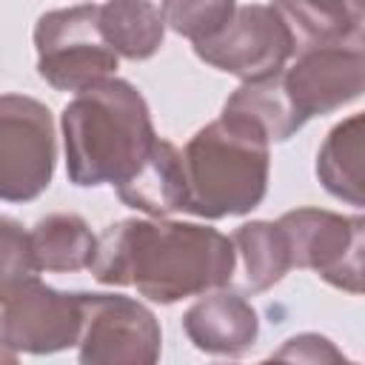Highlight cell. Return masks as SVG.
<instances>
[{"mask_svg": "<svg viewBox=\"0 0 365 365\" xmlns=\"http://www.w3.org/2000/svg\"><path fill=\"white\" fill-rule=\"evenodd\" d=\"M188 342L211 356H242L257 345L259 314L237 291H208L182 314Z\"/></svg>", "mask_w": 365, "mask_h": 365, "instance_id": "obj_11", "label": "cell"}, {"mask_svg": "<svg viewBox=\"0 0 365 365\" xmlns=\"http://www.w3.org/2000/svg\"><path fill=\"white\" fill-rule=\"evenodd\" d=\"M362 125L365 117L362 114H351L342 123H336L328 137L322 140L319 151H317V180L322 182V188L354 205L362 208L365 205V180H362Z\"/></svg>", "mask_w": 365, "mask_h": 365, "instance_id": "obj_16", "label": "cell"}, {"mask_svg": "<svg viewBox=\"0 0 365 365\" xmlns=\"http://www.w3.org/2000/svg\"><path fill=\"white\" fill-rule=\"evenodd\" d=\"M165 14L160 0H106L100 3V31L125 60H148L165 40Z\"/></svg>", "mask_w": 365, "mask_h": 365, "instance_id": "obj_18", "label": "cell"}, {"mask_svg": "<svg viewBox=\"0 0 365 365\" xmlns=\"http://www.w3.org/2000/svg\"><path fill=\"white\" fill-rule=\"evenodd\" d=\"M285 91L308 123L311 117L334 114L362 97L365 88V46L339 43L297 51V60L282 71Z\"/></svg>", "mask_w": 365, "mask_h": 365, "instance_id": "obj_10", "label": "cell"}, {"mask_svg": "<svg viewBox=\"0 0 365 365\" xmlns=\"http://www.w3.org/2000/svg\"><path fill=\"white\" fill-rule=\"evenodd\" d=\"M117 197L123 205L143 211L145 217H168L185 211L188 180L182 151L171 140L157 137L137 168L117 185Z\"/></svg>", "mask_w": 365, "mask_h": 365, "instance_id": "obj_12", "label": "cell"}, {"mask_svg": "<svg viewBox=\"0 0 365 365\" xmlns=\"http://www.w3.org/2000/svg\"><path fill=\"white\" fill-rule=\"evenodd\" d=\"M188 202L185 214L225 220L251 214L268 194L271 143L242 120L220 114L182 148Z\"/></svg>", "mask_w": 365, "mask_h": 365, "instance_id": "obj_3", "label": "cell"}, {"mask_svg": "<svg viewBox=\"0 0 365 365\" xmlns=\"http://www.w3.org/2000/svg\"><path fill=\"white\" fill-rule=\"evenodd\" d=\"M83 325L77 359L83 365H154L163 354V328L148 305L123 294L80 291Z\"/></svg>", "mask_w": 365, "mask_h": 365, "instance_id": "obj_7", "label": "cell"}, {"mask_svg": "<svg viewBox=\"0 0 365 365\" xmlns=\"http://www.w3.org/2000/svg\"><path fill=\"white\" fill-rule=\"evenodd\" d=\"M29 237L40 274H77L91 268L97 237L80 214H46L29 228Z\"/></svg>", "mask_w": 365, "mask_h": 365, "instance_id": "obj_17", "label": "cell"}, {"mask_svg": "<svg viewBox=\"0 0 365 365\" xmlns=\"http://www.w3.org/2000/svg\"><path fill=\"white\" fill-rule=\"evenodd\" d=\"M37 74L57 91H83L117 71V51L100 31V3L51 9L37 17Z\"/></svg>", "mask_w": 365, "mask_h": 365, "instance_id": "obj_4", "label": "cell"}, {"mask_svg": "<svg viewBox=\"0 0 365 365\" xmlns=\"http://www.w3.org/2000/svg\"><path fill=\"white\" fill-rule=\"evenodd\" d=\"M88 271L100 285H134L148 302L174 305L228 288L234 245L202 222L128 217L100 231Z\"/></svg>", "mask_w": 365, "mask_h": 365, "instance_id": "obj_1", "label": "cell"}, {"mask_svg": "<svg viewBox=\"0 0 365 365\" xmlns=\"http://www.w3.org/2000/svg\"><path fill=\"white\" fill-rule=\"evenodd\" d=\"M191 46L205 66L240 80L277 74L294 57L291 34L271 3L237 6L217 34Z\"/></svg>", "mask_w": 365, "mask_h": 365, "instance_id": "obj_8", "label": "cell"}, {"mask_svg": "<svg viewBox=\"0 0 365 365\" xmlns=\"http://www.w3.org/2000/svg\"><path fill=\"white\" fill-rule=\"evenodd\" d=\"M231 245H234V274L228 288L242 297H257L274 288L294 268L288 240L279 222L274 220L242 222L240 228H234Z\"/></svg>", "mask_w": 365, "mask_h": 365, "instance_id": "obj_13", "label": "cell"}, {"mask_svg": "<svg viewBox=\"0 0 365 365\" xmlns=\"http://www.w3.org/2000/svg\"><path fill=\"white\" fill-rule=\"evenodd\" d=\"M222 114L248 123L271 145L291 140L305 125V120L299 117V111L294 108V103L285 91L279 71L268 74V77H257V80H242L228 94Z\"/></svg>", "mask_w": 365, "mask_h": 365, "instance_id": "obj_15", "label": "cell"}, {"mask_svg": "<svg viewBox=\"0 0 365 365\" xmlns=\"http://www.w3.org/2000/svg\"><path fill=\"white\" fill-rule=\"evenodd\" d=\"M277 222L288 240L294 268H308L345 294H362L365 220L359 214L345 217L328 208L302 205L285 211Z\"/></svg>", "mask_w": 365, "mask_h": 365, "instance_id": "obj_6", "label": "cell"}, {"mask_svg": "<svg viewBox=\"0 0 365 365\" xmlns=\"http://www.w3.org/2000/svg\"><path fill=\"white\" fill-rule=\"evenodd\" d=\"M80 325V291L51 288L40 279V274L0 299V342L14 354L48 356L74 348Z\"/></svg>", "mask_w": 365, "mask_h": 365, "instance_id": "obj_9", "label": "cell"}, {"mask_svg": "<svg viewBox=\"0 0 365 365\" xmlns=\"http://www.w3.org/2000/svg\"><path fill=\"white\" fill-rule=\"evenodd\" d=\"M165 26L180 37L200 43L217 34L237 9V0H160Z\"/></svg>", "mask_w": 365, "mask_h": 365, "instance_id": "obj_19", "label": "cell"}, {"mask_svg": "<svg viewBox=\"0 0 365 365\" xmlns=\"http://www.w3.org/2000/svg\"><path fill=\"white\" fill-rule=\"evenodd\" d=\"M57 134L46 103L0 94V200L31 202L54 177Z\"/></svg>", "mask_w": 365, "mask_h": 365, "instance_id": "obj_5", "label": "cell"}, {"mask_svg": "<svg viewBox=\"0 0 365 365\" xmlns=\"http://www.w3.org/2000/svg\"><path fill=\"white\" fill-rule=\"evenodd\" d=\"M60 131L66 174L77 188H117L157 140L143 91L114 74L66 103Z\"/></svg>", "mask_w": 365, "mask_h": 365, "instance_id": "obj_2", "label": "cell"}, {"mask_svg": "<svg viewBox=\"0 0 365 365\" xmlns=\"http://www.w3.org/2000/svg\"><path fill=\"white\" fill-rule=\"evenodd\" d=\"M37 274L40 268L34 262L29 231L20 220L0 214V299Z\"/></svg>", "mask_w": 365, "mask_h": 365, "instance_id": "obj_20", "label": "cell"}, {"mask_svg": "<svg viewBox=\"0 0 365 365\" xmlns=\"http://www.w3.org/2000/svg\"><path fill=\"white\" fill-rule=\"evenodd\" d=\"M282 17L294 54L317 46L362 43L365 0H271Z\"/></svg>", "mask_w": 365, "mask_h": 365, "instance_id": "obj_14", "label": "cell"}, {"mask_svg": "<svg viewBox=\"0 0 365 365\" xmlns=\"http://www.w3.org/2000/svg\"><path fill=\"white\" fill-rule=\"evenodd\" d=\"M271 359H291V362H345V354L322 334L314 331H302L288 336L274 354Z\"/></svg>", "mask_w": 365, "mask_h": 365, "instance_id": "obj_21", "label": "cell"}, {"mask_svg": "<svg viewBox=\"0 0 365 365\" xmlns=\"http://www.w3.org/2000/svg\"><path fill=\"white\" fill-rule=\"evenodd\" d=\"M17 356H20V354H14L11 348H6V345L0 342V362H17Z\"/></svg>", "mask_w": 365, "mask_h": 365, "instance_id": "obj_22", "label": "cell"}]
</instances>
